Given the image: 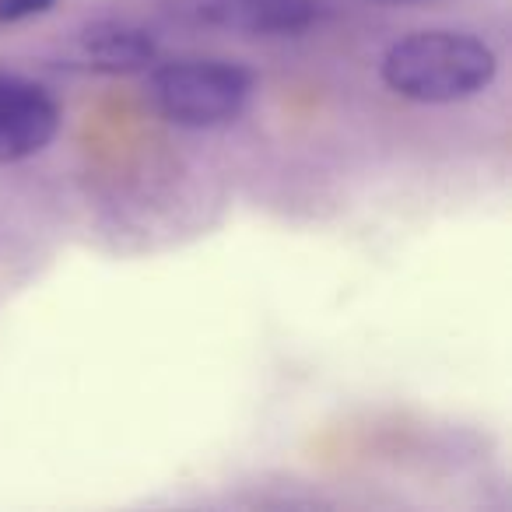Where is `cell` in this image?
<instances>
[{
  "label": "cell",
  "mask_w": 512,
  "mask_h": 512,
  "mask_svg": "<svg viewBox=\"0 0 512 512\" xmlns=\"http://www.w3.org/2000/svg\"><path fill=\"white\" fill-rule=\"evenodd\" d=\"M383 85L421 106H449L488 92L498 78V57L484 39L453 29H425L386 50Z\"/></svg>",
  "instance_id": "6da1fadb"
},
{
  "label": "cell",
  "mask_w": 512,
  "mask_h": 512,
  "mask_svg": "<svg viewBox=\"0 0 512 512\" xmlns=\"http://www.w3.org/2000/svg\"><path fill=\"white\" fill-rule=\"evenodd\" d=\"M151 106L186 130H214L239 120L253 95V74L235 60H172L148 81Z\"/></svg>",
  "instance_id": "7a4b0ae2"
},
{
  "label": "cell",
  "mask_w": 512,
  "mask_h": 512,
  "mask_svg": "<svg viewBox=\"0 0 512 512\" xmlns=\"http://www.w3.org/2000/svg\"><path fill=\"white\" fill-rule=\"evenodd\" d=\"M60 130V106L43 85L0 74V165L36 158Z\"/></svg>",
  "instance_id": "3957f363"
},
{
  "label": "cell",
  "mask_w": 512,
  "mask_h": 512,
  "mask_svg": "<svg viewBox=\"0 0 512 512\" xmlns=\"http://www.w3.org/2000/svg\"><path fill=\"white\" fill-rule=\"evenodd\" d=\"M190 18L235 36H299L320 22V0H190Z\"/></svg>",
  "instance_id": "277c9868"
},
{
  "label": "cell",
  "mask_w": 512,
  "mask_h": 512,
  "mask_svg": "<svg viewBox=\"0 0 512 512\" xmlns=\"http://www.w3.org/2000/svg\"><path fill=\"white\" fill-rule=\"evenodd\" d=\"M74 57L95 74H137L155 64L158 43L141 25L106 18V22H92L78 32Z\"/></svg>",
  "instance_id": "5b68a950"
},
{
  "label": "cell",
  "mask_w": 512,
  "mask_h": 512,
  "mask_svg": "<svg viewBox=\"0 0 512 512\" xmlns=\"http://www.w3.org/2000/svg\"><path fill=\"white\" fill-rule=\"evenodd\" d=\"M57 0H0V25L29 22V18L50 15Z\"/></svg>",
  "instance_id": "8992f818"
}]
</instances>
